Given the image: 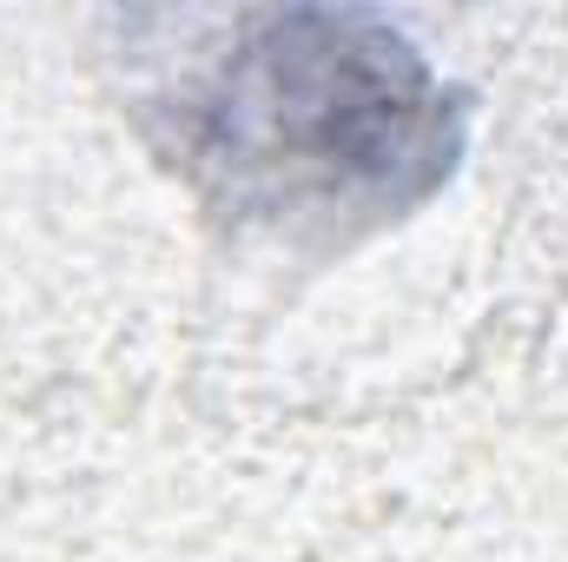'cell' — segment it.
Returning a JSON list of instances; mask_svg holds the SVG:
<instances>
[{
	"label": "cell",
	"instance_id": "1",
	"mask_svg": "<svg viewBox=\"0 0 568 562\" xmlns=\"http://www.w3.org/2000/svg\"><path fill=\"white\" fill-rule=\"evenodd\" d=\"M133 113L212 225L304 265L417 219L469 152V93L371 7L185 27Z\"/></svg>",
	"mask_w": 568,
	"mask_h": 562
}]
</instances>
